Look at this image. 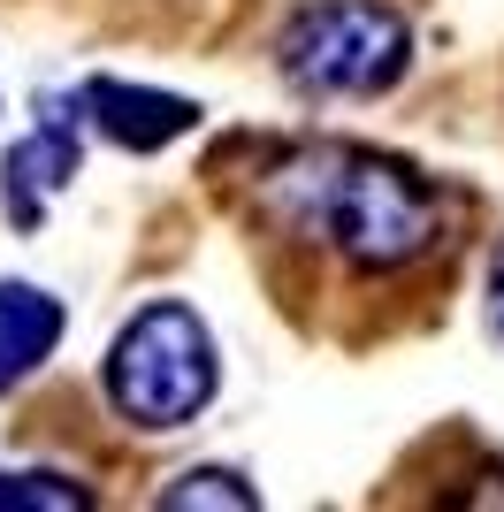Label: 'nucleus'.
<instances>
[{
  "instance_id": "obj_1",
  "label": "nucleus",
  "mask_w": 504,
  "mask_h": 512,
  "mask_svg": "<svg viewBox=\"0 0 504 512\" xmlns=\"http://www.w3.org/2000/svg\"><path fill=\"white\" fill-rule=\"evenodd\" d=\"M268 207L291 214L306 237H329L359 276H398L443 245V192H428L405 161L367 146L298 153L268 184Z\"/></svg>"
},
{
  "instance_id": "obj_2",
  "label": "nucleus",
  "mask_w": 504,
  "mask_h": 512,
  "mask_svg": "<svg viewBox=\"0 0 504 512\" xmlns=\"http://www.w3.org/2000/svg\"><path fill=\"white\" fill-rule=\"evenodd\" d=\"M275 69L298 100H382L413 69V31L382 0H314L283 23Z\"/></svg>"
},
{
  "instance_id": "obj_3",
  "label": "nucleus",
  "mask_w": 504,
  "mask_h": 512,
  "mask_svg": "<svg viewBox=\"0 0 504 512\" xmlns=\"http://www.w3.org/2000/svg\"><path fill=\"white\" fill-rule=\"evenodd\" d=\"M214 383H222V360H214L207 321L176 299L130 314L123 337L107 344V406L123 413L130 428H146V436L199 421Z\"/></svg>"
},
{
  "instance_id": "obj_4",
  "label": "nucleus",
  "mask_w": 504,
  "mask_h": 512,
  "mask_svg": "<svg viewBox=\"0 0 504 512\" xmlns=\"http://www.w3.org/2000/svg\"><path fill=\"white\" fill-rule=\"evenodd\" d=\"M77 161H84V107H77V92H69V100L54 92V100H39L31 138H16L8 169H0V207H8V222H16V230H39L54 192H69Z\"/></svg>"
},
{
  "instance_id": "obj_5",
  "label": "nucleus",
  "mask_w": 504,
  "mask_h": 512,
  "mask_svg": "<svg viewBox=\"0 0 504 512\" xmlns=\"http://www.w3.org/2000/svg\"><path fill=\"white\" fill-rule=\"evenodd\" d=\"M77 107H84V123L100 130V138H115L123 153H161L184 130H199V107L191 100L153 92V85H123V77H84Z\"/></svg>"
},
{
  "instance_id": "obj_6",
  "label": "nucleus",
  "mask_w": 504,
  "mask_h": 512,
  "mask_svg": "<svg viewBox=\"0 0 504 512\" xmlns=\"http://www.w3.org/2000/svg\"><path fill=\"white\" fill-rule=\"evenodd\" d=\"M62 329H69V314H62L54 291H39V283H0V398L54 360Z\"/></svg>"
},
{
  "instance_id": "obj_7",
  "label": "nucleus",
  "mask_w": 504,
  "mask_h": 512,
  "mask_svg": "<svg viewBox=\"0 0 504 512\" xmlns=\"http://www.w3.org/2000/svg\"><path fill=\"white\" fill-rule=\"evenodd\" d=\"M161 505H168V512H191V505H230V512H252V505H260V490H252L245 474H230V467H191L184 482H168V490H161Z\"/></svg>"
},
{
  "instance_id": "obj_8",
  "label": "nucleus",
  "mask_w": 504,
  "mask_h": 512,
  "mask_svg": "<svg viewBox=\"0 0 504 512\" xmlns=\"http://www.w3.org/2000/svg\"><path fill=\"white\" fill-rule=\"evenodd\" d=\"M92 490L69 474H0V512H84Z\"/></svg>"
},
{
  "instance_id": "obj_9",
  "label": "nucleus",
  "mask_w": 504,
  "mask_h": 512,
  "mask_svg": "<svg viewBox=\"0 0 504 512\" xmlns=\"http://www.w3.org/2000/svg\"><path fill=\"white\" fill-rule=\"evenodd\" d=\"M489 329L504 337V237H497V253H489Z\"/></svg>"
}]
</instances>
